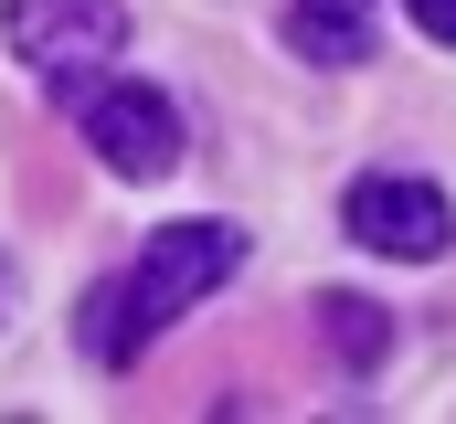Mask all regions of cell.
<instances>
[{"instance_id":"cell-4","label":"cell","mask_w":456,"mask_h":424,"mask_svg":"<svg viewBox=\"0 0 456 424\" xmlns=\"http://www.w3.org/2000/svg\"><path fill=\"white\" fill-rule=\"evenodd\" d=\"M86 149L117 181H170L181 170V106L159 86H96L86 96Z\"/></svg>"},{"instance_id":"cell-2","label":"cell","mask_w":456,"mask_h":424,"mask_svg":"<svg viewBox=\"0 0 456 424\" xmlns=\"http://www.w3.org/2000/svg\"><path fill=\"white\" fill-rule=\"evenodd\" d=\"M0 32H11V53H21L53 96H75L107 53H127V0H11Z\"/></svg>"},{"instance_id":"cell-3","label":"cell","mask_w":456,"mask_h":424,"mask_svg":"<svg viewBox=\"0 0 456 424\" xmlns=\"http://www.w3.org/2000/svg\"><path fill=\"white\" fill-rule=\"evenodd\" d=\"M340 223L361 233V244H371V255H393V265H436V255L456 244V212H446V192H436V181H393V170L350 181Z\"/></svg>"},{"instance_id":"cell-8","label":"cell","mask_w":456,"mask_h":424,"mask_svg":"<svg viewBox=\"0 0 456 424\" xmlns=\"http://www.w3.org/2000/svg\"><path fill=\"white\" fill-rule=\"evenodd\" d=\"M0 318H11V255H0Z\"/></svg>"},{"instance_id":"cell-7","label":"cell","mask_w":456,"mask_h":424,"mask_svg":"<svg viewBox=\"0 0 456 424\" xmlns=\"http://www.w3.org/2000/svg\"><path fill=\"white\" fill-rule=\"evenodd\" d=\"M403 11H414V32H425V43H456V0H403Z\"/></svg>"},{"instance_id":"cell-6","label":"cell","mask_w":456,"mask_h":424,"mask_svg":"<svg viewBox=\"0 0 456 424\" xmlns=\"http://www.w3.org/2000/svg\"><path fill=\"white\" fill-rule=\"evenodd\" d=\"M319 329H330V350H340L350 371H371V361L393 350V318L371 308V298H350V287H330V298H319Z\"/></svg>"},{"instance_id":"cell-5","label":"cell","mask_w":456,"mask_h":424,"mask_svg":"<svg viewBox=\"0 0 456 424\" xmlns=\"http://www.w3.org/2000/svg\"><path fill=\"white\" fill-rule=\"evenodd\" d=\"M287 43L308 64H361L371 53V0H287Z\"/></svg>"},{"instance_id":"cell-1","label":"cell","mask_w":456,"mask_h":424,"mask_svg":"<svg viewBox=\"0 0 456 424\" xmlns=\"http://www.w3.org/2000/svg\"><path fill=\"white\" fill-rule=\"evenodd\" d=\"M233 265H244V233H233V223H213V212H202V223H159V233L138 244V265L107 276V287L75 308L86 361H96V371H138V350L191 308V298H213Z\"/></svg>"}]
</instances>
